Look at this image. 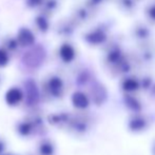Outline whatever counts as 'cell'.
Returning <instances> with one entry per match:
<instances>
[{
	"label": "cell",
	"mask_w": 155,
	"mask_h": 155,
	"mask_svg": "<svg viewBox=\"0 0 155 155\" xmlns=\"http://www.w3.org/2000/svg\"><path fill=\"white\" fill-rule=\"evenodd\" d=\"M34 40H35L34 35H33V33L30 31L29 29H27V28H23V29H21L20 31L18 32V35H17V42H18L19 45L25 47V45H33Z\"/></svg>",
	"instance_id": "6da1fadb"
},
{
	"label": "cell",
	"mask_w": 155,
	"mask_h": 155,
	"mask_svg": "<svg viewBox=\"0 0 155 155\" xmlns=\"http://www.w3.org/2000/svg\"><path fill=\"white\" fill-rule=\"evenodd\" d=\"M74 50L70 45H63L60 49V56L64 61H71L74 58Z\"/></svg>",
	"instance_id": "7a4b0ae2"
},
{
	"label": "cell",
	"mask_w": 155,
	"mask_h": 155,
	"mask_svg": "<svg viewBox=\"0 0 155 155\" xmlns=\"http://www.w3.org/2000/svg\"><path fill=\"white\" fill-rule=\"evenodd\" d=\"M6 99L10 104H15L16 102H18L21 99V93L17 89H12V90L8 91V96H6Z\"/></svg>",
	"instance_id": "3957f363"
},
{
	"label": "cell",
	"mask_w": 155,
	"mask_h": 155,
	"mask_svg": "<svg viewBox=\"0 0 155 155\" xmlns=\"http://www.w3.org/2000/svg\"><path fill=\"white\" fill-rule=\"evenodd\" d=\"M74 102H75L76 106L78 107H84L87 106V98L84 97L82 94H75L74 96Z\"/></svg>",
	"instance_id": "277c9868"
},
{
	"label": "cell",
	"mask_w": 155,
	"mask_h": 155,
	"mask_svg": "<svg viewBox=\"0 0 155 155\" xmlns=\"http://www.w3.org/2000/svg\"><path fill=\"white\" fill-rule=\"evenodd\" d=\"M36 21H37V25H38V28L41 31H45V30L48 29V21L45 17H42V16L38 17V18L36 19Z\"/></svg>",
	"instance_id": "5b68a950"
},
{
	"label": "cell",
	"mask_w": 155,
	"mask_h": 155,
	"mask_svg": "<svg viewBox=\"0 0 155 155\" xmlns=\"http://www.w3.org/2000/svg\"><path fill=\"white\" fill-rule=\"evenodd\" d=\"M8 61V54L4 50H0V65L3 67L5 65L6 63Z\"/></svg>",
	"instance_id": "8992f818"
},
{
	"label": "cell",
	"mask_w": 155,
	"mask_h": 155,
	"mask_svg": "<svg viewBox=\"0 0 155 155\" xmlns=\"http://www.w3.org/2000/svg\"><path fill=\"white\" fill-rule=\"evenodd\" d=\"M151 14H152V16H153V17H155V8H153V10H152Z\"/></svg>",
	"instance_id": "52a82bcc"
}]
</instances>
